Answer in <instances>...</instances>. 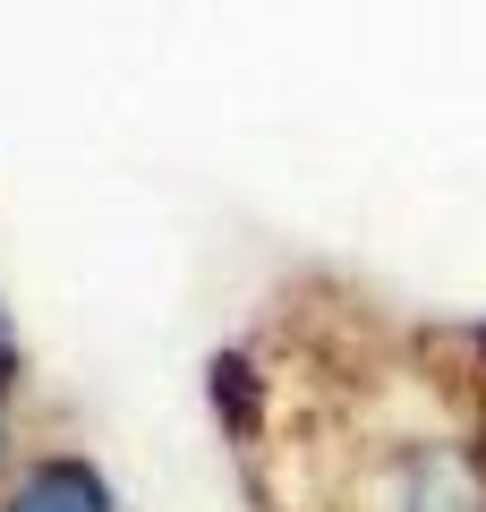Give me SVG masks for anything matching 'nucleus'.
<instances>
[{
  "label": "nucleus",
  "instance_id": "obj_1",
  "mask_svg": "<svg viewBox=\"0 0 486 512\" xmlns=\"http://www.w3.org/2000/svg\"><path fill=\"white\" fill-rule=\"evenodd\" d=\"M9 470H18V436H9V384H0V487H9Z\"/></svg>",
  "mask_w": 486,
  "mask_h": 512
},
{
  "label": "nucleus",
  "instance_id": "obj_2",
  "mask_svg": "<svg viewBox=\"0 0 486 512\" xmlns=\"http://www.w3.org/2000/svg\"><path fill=\"white\" fill-rule=\"evenodd\" d=\"M478 384H486V367H478Z\"/></svg>",
  "mask_w": 486,
  "mask_h": 512
}]
</instances>
